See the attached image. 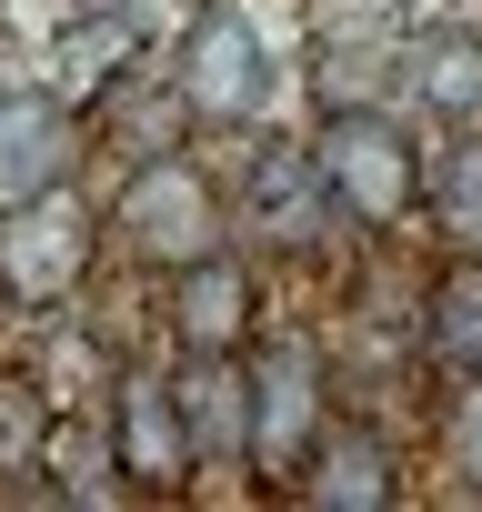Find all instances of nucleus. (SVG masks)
Wrapping results in <instances>:
<instances>
[{
	"instance_id": "obj_1",
	"label": "nucleus",
	"mask_w": 482,
	"mask_h": 512,
	"mask_svg": "<svg viewBox=\"0 0 482 512\" xmlns=\"http://www.w3.org/2000/svg\"><path fill=\"white\" fill-rule=\"evenodd\" d=\"M312 161H322V181H332V201L362 221V231H392L402 211H422V191H432V151L402 131V111H382V101H342L322 131H312Z\"/></svg>"
},
{
	"instance_id": "obj_2",
	"label": "nucleus",
	"mask_w": 482,
	"mask_h": 512,
	"mask_svg": "<svg viewBox=\"0 0 482 512\" xmlns=\"http://www.w3.org/2000/svg\"><path fill=\"white\" fill-rule=\"evenodd\" d=\"M241 372H252V472H302L322 422H332V372L312 332H252L241 342Z\"/></svg>"
},
{
	"instance_id": "obj_3",
	"label": "nucleus",
	"mask_w": 482,
	"mask_h": 512,
	"mask_svg": "<svg viewBox=\"0 0 482 512\" xmlns=\"http://www.w3.org/2000/svg\"><path fill=\"white\" fill-rule=\"evenodd\" d=\"M111 231H121L131 262L181 272V262H201V251H221V191H211V171H201V161L161 151V161H141V171L121 181Z\"/></svg>"
},
{
	"instance_id": "obj_4",
	"label": "nucleus",
	"mask_w": 482,
	"mask_h": 512,
	"mask_svg": "<svg viewBox=\"0 0 482 512\" xmlns=\"http://www.w3.org/2000/svg\"><path fill=\"white\" fill-rule=\"evenodd\" d=\"M91 231H101V221H91V201H81L71 181L11 201V211H0V292L31 302V312L71 302L81 272H91Z\"/></svg>"
},
{
	"instance_id": "obj_5",
	"label": "nucleus",
	"mask_w": 482,
	"mask_h": 512,
	"mask_svg": "<svg viewBox=\"0 0 482 512\" xmlns=\"http://www.w3.org/2000/svg\"><path fill=\"white\" fill-rule=\"evenodd\" d=\"M181 111L191 121H262V101H272V51H262V31L241 21V11H201L191 21V41H181Z\"/></svg>"
},
{
	"instance_id": "obj_6",
	"label": "nucleus",
	"mask_w": 482,
	"mask_h": 512,
	"mask_svg": "<svg viewBox=\"0 0 482 512\" xmlns=\"http://www.w3.org/2000/svg\"><path fill=\"white\" fill-rule=\"evenodd\" d=\"M111 442H121V482H131V492H181V482L201 472L191 422H181V382L151 372V362H131V372L111 382Z\"/></svg>"
},
{
	"instance_id": "obj_7",
	"label": "nucleus",
	"mask_w": 482,
	"mask_h": 512,
	"mask_svg": "<svg viewBox=\"0 0 482 512\" xmlns=\"http://www.w3.org/2000/svg\"><path fill=\"white\" fill-rule=\"evenodd\" d=\"M252 332H262V292H252V272H241L231 241L171 272V342L181 352H241Z\"/></svg>"
},
{
	"instance_id": "obj_8",
	"label": "nucleus",
	"mask_w": 482,
	"mask_h": 512,
	"mask_svg": "<svg viewBox=\"0 0 482 512\" xmlns=\"http://www.w3.org/2000/svg\"><path fill=\"white\" fill-rule=\"evenodd\" d=\"M332 211H342V201H332V181H322L312 141H302V151H262V161H252V181H241V221H252L262 241H282V251H312Z\"/></svg>"
},
{
	"instance_id": "obj_9",
	"label": "nucleus",
	"mask_w": 482,
	"mask_h": 512,
	"mask_svg": "<svg viewBox=\"0 0 482 512\" xmlns=\"http://www.w3.org/2000/svg\"><path fill=\"white\" fill-rule=\"evenodd\" d=\"M81 151V121L61 91H21V101H0V201H31L71 171Z\"/></svg>"
},
{
	"instance_id": "obj_10",
	"label": "nucleus",
	"mask_w": 482,
	"mask_h": 512,
	"mask_svg": "<svg viewBox=\"0 0 482 512\" xmlns=\"http://www.w3.org/2000/svg\"><path fill=\"white\" fill-rule=\"evenodd\" d=\"M171 382H181V422H191L201 472L252 452V372H241V352H191V372H171Z\"/></svg>"
},
{
	"instance_id": "obj_11",
	"label": "nucleus",
	"mask_w": 482,
	"mask_h": 512,
	"mask_svg": "<svg viewBox=\"0 0 482 512\" xmlns=\"http://www.w3.org/2000/svg\"><path fill=\"white\" fill-rule=\"evenodd\" d=\"M302 492H312L322 512H382L402 482H392L382 432H362V422H322V442H312V462H302Z\"/></svg>"
},
{
	"instance_id": "obj_12",
	"label": "nucleus",
	"mask_w": 482,
	"mask_h": 512,
	"mask_svg": "<svg viewBox=\"0 0 482 512\" xmlns=\"http://www.w3.org/2000/svg\"><path fill=\"white\" fill-rule=\"evenodd\" d=\"M131 51H141V21H131V11H111V0H91V21L61 41V81H51V91H61L71 111H101V101L131 81V71H121Z\"/></svg>"
},
{
	"instance_id": "obj_13",
	"label": "nucleus",
	"mask_w": 482,
	"mask_h": 512,
	"mask_svg": "<svg viewBox=\"0 0 482 512\" xmlns=\"http://www.w3.org/2000/svg\"><path fill=\"white\" fill-rule=\"evenodd\" d=\"M402 71H412V101H422V111L482 121V41H472V31H422V41L402 51Z\"/></svg>"
},
{
	"instance_id": "obj_14",
	"label": "nucleus",
	"mask_w": 482,
	"mask_h": 512,
	"mask_svg": "<svg viewBox=\"0 0 482 512\" xmlns=\"http://www.w3.org/2000/svg\"><path fill=\"white\" fill-rule=\"evenodd\" d=\"M422 342H432L452 372H482V262H452V272L432 282V322H422Z\"/></svg>"
},
{
	"instance_id": "obj_15",
	"label": "nucleus",
	"mask_w": 482,
	"mask_h": 512,
	"mask_svg": "<svg viewBox=\"0 0 482 512\" xmlns=\"http://www.w3.org/2000/svg\"><path fill=\"white\" fill-rule=\"evenodd\" d=\"M51 422H61V402L31 372H0V472H41L51 462Z\"/></svg>"
},
{
	"instance_id": "obj_16",
	"label": "nucleus",
	"mask_w": 482,
	"mask_h": 512,
	"mask_svg": "<svg viewBox=\"0 0 482 512\" xmlns=\"http://www.w3.org/2000/svg\"><path fill=\"white\" fill-rule=\"evenodd\" d=\"M452 231H482V141H452V151H432V191H422Z\"/></svg>"
},
{
	"instance_id": "obj_17",
	"label": "nucleus",
	"mask_w": 482,
	"mask_h": 512,
	"mask_svg": "<svg viewBox=\"0 0 482 512\" xmlns=\"http://www.w3.org/2000/svg\"><path fill=\"white\" fill-rule=\"evenodd\" d=\"M452 472L482 482V372H462V392H452Z\"/></svg>"
},
{
	"instance_id": "obj_18",
	"label": "nucleus",
	"mask_w": 482,
	"mask_h": 512,
	"mask_svg": "<svg viewBox=\"0 0 482 512\" xmlns=\"http://www.w3.org/2000/svg\"><path fill=\"white\" fill-rule=\"evenodd\" d=\"M0 211H11V201H0Z\"/></svg>"
}]
</instances>
